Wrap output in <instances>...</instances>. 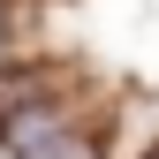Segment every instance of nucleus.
<instances>
[{
	"instance_id": "7ed1b4c3",
	"label": "nucleus",
	"mask_w": 159,
	"mask_h": 159,
	"mask_svg": "<svg viewBox=\"0 0 159 159\" xmlns=\"http://www.w3.org/2000/svg\"><path fill=\"white\" fill-rule=\"evenodd\" d=\"M152 159H159V152H152Z\"/></svg>"
},
{
	"instance_id": "f03ea898",
	"label": "nucleus",
	"mask_w": 159,
	"mask_h": 159,
	"mask_svg": "<svg viewBox=\"0 0 159 159\" xmlns=\"http://www.w3.org/2000/svg\"><path fill=\"white\" fill-rule=\"evenodd\" d=\"M0 53H8V8H0Z\"/></svg>"
},
{
	"instance_id": "f257e3e1",
	"label": "nucleus",
	"mask_w": 159,
	"mask_h": 159,
	"mask_svg": "<svg viewBox=\"0 0 159 159\" xmlns=\"http://www.w3.org/2000/svg\"><path fill=\"white\" fill-rule=\"evenodd\" d=\"M0 136H8L23 159H98L84 136H68L46 106H23V114H15V106H0Z\"/></svg>"
}]
</instances>
